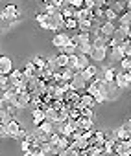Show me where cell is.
I'll return each mask as SVG.
<instances>
[{"label":"cell","mask_w":131,"mask_h":156,"mask_svg":"<svg viewBox=\"0 0 131 156\" xmlns=\"http://www.w3.org/2000/svg\"><path fill=\"white\" fill-rule=\"evenodd\" d=\"M35 20H37V24L43 28V30H48V31H61L59 30V26L55 24V19H54V15H48V13H37L35 15Z\"/></svg>","instance_id":"obj_1"},{"label":"cell","mask_w":131,"mask_h":156,"mask_svg":"<svg viewBox=\"0 0 131 156\" xmlns=\"http://www.w3.org/2000/svg\"><path fill=\"white\" fill-rule=\"evenodd\" d=\"M89 59L91 61H96V62H102L107 59V46L103 44H92V50L89 53Z\"/></svg>","instance_id":"obj_2"},{"label":"cell","mask_w":131,"mask_h":156,"mask_svg":"<svg viewBox=\"0 0 131 156\" xmlns=\"http://www.w3.org/2000/svg\"><path fill=\"white\" fill-rule=\"evenodd\" d=\"M69 39H70V35H69L67 31H63V30H61V31H55L54 37H52V46L57 48V50H61L65 44H67Z\"/></svg>","instance_id":"obj_3"},{"label":"cell","mask_w":131,"mask_h":156,"mask_svg":"<svg viewBox=\"0 0 131 156\" xmlns=\"http://www.w3.org/2000/svg\"><path fill=\"white\" fill-rule=\"evenodd\" d=\"M80 98H81V92L70 88V90L65 92L63 101H65V105H67V108H69V107H72V105H78V103H80Z\"/></svg>","instance_id":"obj_4"},{"label":"cell","mask_w":131,"mask_h":156,"mask_svg":"<svg viewBox=\"0 0 131 156\" xmlns=\"http://www.w3.org/2000/svg\"><path fill=\"white\" fill-rule=\"evenodd\" d=\"M69 83H70V88H72V90H78V92H83V90H85V85H87V81L83 79V75H81L80 72L74 73V77H72Z\"/></svg>","instance_id":"obj_5"},{"label":"cell","mask_w":131,"mask_h":156,"mask_svg":"<svg viewBox=\"0 0 131 156\" xmlns=\"http://www.w3.org/2000/svg\"><path fill=\"white\" fill-rule=\"evenodd\" d=\"M114 85H116L118 90H125V88H129V85H127V75H125L124 70L116 72V75H114Z\"/></svg>","instance_id":"obj_6"},{"label":"cell","mask_w":131,"mask_h":156,"mask_svg":"<svg viewBox=\"0 0 131 156\" xmlns=\"http://www.w3.org/2000/svg\"><path fill=\"white\" fill-rule=\"evenodd\" d=\"M113 154H118V156H129V145H127V141L116 140V141H114Z\"/></svg>","instance_id":"obj_7"},{"label":"cell","mask_w":131,"mask_h":156,"mask_svg":"<svg viewBox=\"0 0 131 156\" xmlns=\"http://www.w3.org/2000/svg\"><path fill=\"white\" fill-rule=\"evenodd\" d=\"M76 127L81 129V130H89V129H94V118H85V116H80L76 119Z\"/></svg>","instance_id":"obj_8"},{"label":"cell","mask_w":131,"mask_h":156,"mask_svg":"<svg viewBox=\"0 0 131 156\" xmlns=\"http://www.w3.org/2000/svg\"><path fill=\"white\" fill-rule=\"evenodd\" d=\"M6 129H8V138H17V132L21 130V123L17 121V118H13V119H9L8 123H6Z\"/></svg>","instance_id":"obj_9"},{"label":"cell","mask_w":131,"mask_h":156,"mask_svg":"<svg viewBox=\"0 0 131 156\" xmlns=\"http://www.w3.org/2000/svg\"><path fill=\"white\" fill-rule=\"evenodd\" d=\"M96 24H98V20L96 19H81V20H78V30H87V31H92V30H96Z\"/></svg>","instance_id":"obj_10"},{"label":"cell","mask_w":131,"mask_h":156,"mask_svg":"<svg viewBox=\"0 0 131 156\" xmlns=\"http://www.w3.org/2000/svg\"><path fill=\"white\" fill-rule=\"evenodd\" d=\"M13 70V61L8 55H0V73H9Z\"/></svg>","instance_id":"obj_11"},{"label":"cell","mask_w":131,"mask_h":156,"mask_svg":"<svg viewBox=\"0 0 131 156\" xmlns=\"http://www.w3.org/2000/svg\"><path fill=\"white\" fill-rule=\"evenodd\" d=\"M59 51H63V53H67V55H70V53H76L78 51V41H76V37H70L69 41H67V44H65Z\"/></svg>","instance_id":"obj_12"},{"label":"cell","mask_w":131,"mask_h":156,"mask_svg":"<svg viewBox=\"0 0 131 156\" xmlns=\"http://www.w3.org/2000/svg\"><path fill=\"white\" fill-rule=\"evenodd\" d=\"M100 75L102 79L107 81V83H114V75H116V70L113 66H105L103 70H100Z\"/></svg>","instance_id":"obj_13"},{"label":"cell","mask_w":131,"mask_h":156,"mask_svg":"<svg viewBox=\"0 0 131 156\" xmlns=\"http://www.w3.org/2000/svg\"><path fill=\"white\" fill-rule=\"evenodd\" d=\"M98 30H100L103 35H107V37H113V33H114V22H109V20H102V24L98 26Z\"/></svg>","instance_id":"obj_14"},{"label":"cell","mask_w":131,"mask_h":156,"mask_svg":"<svg viewBox=\"0 0 131 156\" xmlns=\"http://www.w3.org/2000/svg\"><path fill=\"white\" fill-rule=\"evenodd\" d=\"M32 121H33L35 127H37L41 121H44V110H43L41 107H33V110H32Z\"/></svg>","instance_id":"obj_15"},{"label":"cell","mask_w":131,"mask_h":156,"mask_svg":"<svg viewBox=\"0 0 131 156\" xmlns=\"http://www.w3.org/2000/svg\"><path fill=\"white\" fill-rule=\"evenodd\" d=\"M89 64H91V59H89V55H85V53H78V64H76V72H81V70H85Z\"/></svg>","instance_id":"obj_16"},{"label":"cell","mask_w":131,"mask_h":156,"mask_svg":"<svg viewBox=\"0 0 131 156\" xmlns=\"http://www.w3.org/2000/svg\"><path fill=\"white\" fill-rule=\"evenodd\" d=\"M80 103H81L83 107H92V108L96 107V101H94V96H91V94H89V92H85V90L81 92V98H80Z\"/></svg>","instance_id":"obj_17"},{"label":"cell","mask_w":131,"mask_h":156,"mask_svg":"<svg viewBox=\"0 0 131 156\" xmlns=\"http://www.w3.org/2000/svg\"><path fill=\"white\" fill-rule=\"evenodd\" d=\"M76 41H78V44H83V42H92V31L80 30V33L76 35Z\"/></svg>","instance_id":"obj_18"},{"label":"cell","mask_w":131,"mask_h":156,"mask_svg":"<svg viewBox=\"0 0 131 156\" xmlns=\"http://www.w3.org/2000/svg\"><path fill=\"white\" fill-rule=\"evenodd\" d=\"M98 72H100V70H98V68H96L94 64H89V66H87L85 70H81L80 73L83 75V79H85V81H89V79H92V77H94V75H96Z\"/></svg>","instance_id":"obj_19"},{"label":"cell","mask_w":131,"mask_h":156,"mask_svg":"<svg viewBox=\"0 0 131 156\" xmlns=\"http://www.w3.org/2000/svg\"><path fill=\"white\" fill-rule=\"evenodd\" d=\"M37 129H39L41 132H44V134H52V132L55 130V125H54L52 121H48V119H44V121H41V123L37 125Z\"/></svg>","instance_id":"obj_20"},{"label":"cell","mask_w":131,"mask_h":156,"mask_svg":"<svg viewBox=\"0 0 131 156\" xmlns=\"http://www.w3.org/2000/svg\"><path fill=\"white\" fill-rule=\"evenodd\" d=\"M22 72L26 73V77H33V75H37V72H39V70L35 68V64H33L32 61H28V62H26V66L22 68Z\"/></svg>","instance_id":"obj_21"},{"label":"cell","mask_w":131,"mask_h":156,"mask_svg":"<svg viewBox=\"0 0 131 156\" xmlns=\"http://www.w3.org/2000/svg\"><path fill=\"white\" fill-rule=\"evenodd\" d=\"M63 26H65V30H78V19H76V17H69V19H65Z\"/></svg>","instance_id":"obj_22"},{"label":"cell","mask_w":131,"mask_h":156,"mask_svg":"<svg viewBox=\"0 0 131 156\" xmlns=\"http://www.w3.org/2000/svg\"><path fill=\"white\" fill-rule=\"evenodd\" d=\"M32 62L35 64L37 70H41V68H44V66L48 64V59H46V57H41V55H35V57L32 59Z\"/></svg>","instance_id":"obj_23"},{"label":"cell","mask_w":131,"mask_h":156,"mask_svg":"<svg viewBox=\"0 0 131 156\" xmlns=\"http://www.w3.org/2000/svg\"><path fill=\"white\" fill-rule=\"evenodd\" d=\"M44 119H48V121L55 123V121H57V110H55V108H52V107H48V108L44 110Z\"/></svg>","instance_id":"obj_24"},{"label":"cell","mask_w":131,"mask_h":156,"mask_svg":"<svg viewBox=\"0 0 131 156\" xmlns=\"http://www.w3.org/2000/svg\"><path fill=\"white\" fill-rule=\"evenodd\" d=\"M67 59H69V55L63 53V51H59V55L54 57V61H55V64H57L59 68H65V66H67Z\"/></svg>","instance_id":"obj_25"},{"label":"cell","mask_w":131,"mask_h":156,"mask_svg":"<svg viewBox=\"0 0 131 156\" xmlns=\"http://www.w3.org/2000/svg\"><path fill=\"white\" fill-rule=\"evenodd\" d=\"M120 68H122L124 72H129V70H131V55L120 57Z\"/></svg>","instance_id":"obj_26"},{"label":"cell","mask_w":131,"mask_h":156,"mask_svg":"<svg viewBox=\"0 0 131 156\" xmlns=\"http://www.w3.org/2000/svg\"><path fill=\"white\" fill-rule=\"evenodd\" d=\"M76 64H78V51L69 55V59H67V68H72V70L76 72Z\"/></svg>","instance_id":"obj_27"},{"label":"cell","mask_w":131,"mask_h":156,"mask_svg":"<svg viewBox=\"0 0 131 156\" xmlns=\"http://www.w3.org/2000/svg\"><path fill=\"white\" fill-rule=\"evenodd\" d=\"M92 50V42H83V44H78V53H85L89 55Z\"/></svg>","instance_id":"obj_28"},{"label":"cell","mask_w":131,"mask_h":156,"mask_svg":"<svg viewBox=\"0 0 131 156\" xmlns=\"http://www.w3.org/2000/svg\"><path fill=\"white\" fill-rule=\"evenodd\" d=\"M94 140H96V145H103V141L107 140V136H105L103 130H94Z\"/></svg>","instance_id":"obj_29"},{"label":"cell","mask_w":131,"mask_h":156,"mask_svg":"<svg viewBox=\"0 0 131 156\" xmlns=\"http://www.w3.org/2000/svg\"><path fill=\"white\" fill-rule=\"evenodd\" d=\"M114 149V140H105L103 141V154H113Z\"/></svg>","instance_id":"obj_30"},{"label":"cell","mask_w":131,"mask_h":156,"mask_svg":"<svg viewBox=\"0 0 131 156\" xmlns=\"http://www.w3.org/2000/svg\"><path fill=\"white\" fill-rule=\"evenodd\" d=\"M131 134L124 129V127H120V129H116V140H122V141H125L127 138H129Z\"/></svg>","instance_id":"obj_31"},{"label":"cell","mask_w":131,"mask_h":156,"mask_svg":"<svg viewBox=\"0 0 131 156\" xmlns=\"http://www.w3.org/2000/svg\"><path fill=\"white\" fill-rule=\"evenodd\" d=\"M50 107H52V108H55V110H61V108H65L67 105H65V101H63V99H54V98H52Z\"/></svg>","instance_id":"obj_32"},{"label":"cell","mask_w":131,"mask_h":156,"mask_svg":"<svg viewBox=\"0 0 131 156\" xmlns=\"http://www.w3.org/2000/svg\"><path fill=\"white\" fill-rule=\"evenodd\" d=\"M8 85H9V75H6V73H0V90H4Z\"/></svg>","instance_id":"obj_33"},{"label":"cell","mask_w":131,"mask_h":156,"mask_svg":"<svg viewBox=\"0 0 131 156\" xmlns=\"http://www.w3.org/2000/svg\"><path fill=\"white\" fill-rule=\"evenodd\" d=\"M9 28V22H8V19L2 15V13H0V33H2V31H6Z\"/></svg>","instance_id":"obj_34"},{"label":"cell","mask_w":131,"mask_h":156,"mask_svg":"<svg viewBox=\"0 0 131 156\" xmlns=\"http://www.w3.org/2000/svg\"><path fill=\"white\" fill-rule=\"evenodd\" d=\"M81 116H85V118H94L92 107H81Z\"/></svg>","instance_id":"obj_35"},{"label":"cell","mask_w":131,"mask_h":156,"mask_svg":"<svg viewBox=\"0 0 131 156\" xmlns=\"http://www.w3.org/2000/svg\"><path fill=\"white\" fill-rule=\"evenodd\" d=\"M67 4H70V6H74V8H81L83 6V0H65Z\"/></svg>","instance_id":"obj_36"},{"label":"cell","mask_w":131,"mask_h":156,"mask_svg":"<svg viewBox=\"0 0 131 156\" xmlns=\"http://www.w3.org/2000/svg\"><path fill=\"white\" fill-rule=\"evenodd\" d=\"M26 134H28V130H26L24 127H21V130L17 132V138H15V140H19V141H21L22 138H26Z\"/></svg>","instance_id":"obj_37"},{"label":"cell","mask_w":131,"mask_h":156,"mask_svg":"<svg viewBox=\"0 0 131 156\" xmlns=\"http://www.w3.org/2000/svg\"><path fill=\"white\" fill-rule=\"evenodd\" d=\"M50 2H52V6H55L57 9H61L65 4H67V2H65V0H50Z\"/></svg>","instance_id":"obj_38"},{"label":"cell","mask_w":131,"mask_h":156,"mask_svg":"<svg viewBox=\"0 0 131 156\" xmlns=\"http://www.w3.org/2000/svg\"><path fill=\"white\" fill-rule=\"evenodd\" d=\"M94 4H96V0H83V6H85V8H89V9H91V8H94Z\"/></svg>","instance_id":"obj_39"},{"label":"cell","mask_w":131,"mask_h":156,"mask_svg":"<svg viewBox=\"0 0 131 156\" xmlns=\"http://www.w3.org/2000/svg\"><path fill=\"white\" fill-rule=\"evenodd\" d=\"M105 136H107V140H114L116 141V130H109V132H105Z\"/></svg>","instance_id":"obj_40"},{"label":"cell","mask_w":131,"mask_h":156,"mask_svg":"<svg viewBox=\"0 0 131 156\" xmlns=\"http://www.w3.org/2000/svg\"><path fill=\"white\" fill-rule=\"evenodd\" d=\"M122 127H124V129H125V130L131 134V118H127V119H125V123H124Z\"/></svg>","instance_id":"obj_41"},{"label":"cell","mask_w":131,"mask_h":156,"mask_svg":"<svg viewBox=\"0 0 131 156\" xmlns=\"http://www.w3.org/2000/svg\"><path fill=\"white\" fill-rule=\"evenodd\" d=\"M125 75H127V85H129V88H131V70L125 72Z\"/></svg>","instance_id":"obj_42"},{"label":"cell","mask_w":131,"mask_h":156,"mask_svg":"<svg viewBox=\"0 0 131 156\" xmlns=\"http://www.w3.org/2000/svg\"><path fill=\"white\" fill-rule=\"evenodd\" d=\"M125 141H127V145H129V156H131V136H129V138H127Z\"/></svg>","instance_id":"obj_43"},{"label":"cell","mask_w":131,"mask_h":156,"mask_svg":"<svg viewBox=\"0 0 131 156\" xmlns=\"http://www.w3.org/2000/svg\"><path fill=\"white\" fill-rule=\"evenodd\" d=\"M127 39L131 41V28H129V31H127Z\"/></svg>","instance_id":"obj_44"}]
</instances>
